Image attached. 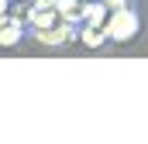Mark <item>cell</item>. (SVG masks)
<instances>
[{
  "label": "cell",
  "mask_w": 148,
  "mask_h": 144,
  "mask_svg": "<svg viewBox=\"0 0 148 144\" xmlns=\"http://www.w3.org/2000/svg\"><path fill=\"white\" fill-rule=\"evenodd\" d=\"M141 24H145L141 21V10L134 3V7H124V10H110L103 31H107V41L110 45H127V41H134V38L141 35Z\"/></svg>",
  "instance_id": "1"
},
{
  "label": "cell",
  "mask_w": 148,
  "mask_h": 144,
  "mask_svg": "<svg viewBox=\"0 0 148 144\" xmlns=\"http://www.w3.org/2000/svg\"><path fill=\"white\" fill-rule=\"evenodd\" d=\"M76 35H79V24H73V21H59L55 28H45V31H28V38L45 48H66L76 41Z\"/></svg>",
  "instance_id": "2"
},
{
  "label": "cell",
  "mask_w": 148,
  "mask_h": 144,
  "mask_svg": "<svg viewBox=\"0 0 148 144\" xmlns=\"http://www.w3.org/2000/svg\"><path fill=\"white\" fill-rule=\"evenodd\" d=\"M28 38V21L21 14H10L7 21H0V48H17Z\"/></svg>",
  "instance_id": "3"
},
{
  "label": "cell",
  "mask_w": 148,
  "mask_h": 144,
  "mask_svg": "<svg viewBox=\"0 0 148 144\" xmlns=\"http://www.w3.org/2000/svg\"><path fill=\"white\" fill-rule=\"evenodd\" d=\"M107 3L103 0H83L79 3V24H93V28H103L107 24Z\"/></svg>",
  "instance_id": "4"
},
{
  "label": "cell",
  "mask_w": 148,
  "mask_h": 144,
  "mask_svg": "<svg viewBox=\"0 0 148 144\" xmlns=\"http://www.w3.org/2000/svg\"><path fill=\"white\" fill-rule=\"evenodd\" d=\"M76 41H79L83 48H103V45H107V31H103V28H93V24H79Z\"/></svg>",
  "instance_id": "5"
},
{
  "label": "cell",
  "mask_w": 148,
  "mask_h": 144,
  "mask_svg": "<svg viewBox=\"0 0 148 144\" xmlns=\"http://www.w3.org/2000/svg\"><path fill=\"white\" fill-rule=\"evenodd\" d=\"M79 3H83V0H52V7H55L66 21H69L73 14H79Z\"/></svg>",
  "instance_id": "6"
},
{
  "label": "cell",
  "mask_w": 148,
  "mask_h": 144,
  "mask_svg": "<svg viewBox=\"0 0 148 144\" xmlns=\"http://www.w3.org/2000/svg\"><path fill=\"white\" fill-rule=\"evenodd\" d=\"M107 3V10H124V7H134L138 0H103Z\"/></svg>",
  "instance_id": "7"
},
{
  "label": "cell",
  "mask_w": 148,
  "mask_h": 144,
  "mask_svg": "<svg viewBox=\"0 0 148 144\" xmlns=\"http://www.w3.org/2000/svg\"><path fill=\"white\" fill-rule=\"evenodd\" d=\"M10 7H14V0H0V21L10 17Z\"/></svg>",
  "instance_id": "8"
}]
</instances>
